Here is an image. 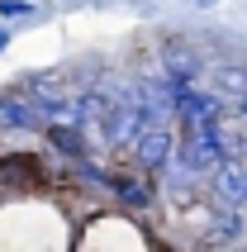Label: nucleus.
Segmentation results:
<instances>
[{
    "label": "nucleus",
    "mask_w": 247,
    "mask_h": 252,
    "mask_svg": "<svg viewBox=\"0 0 247 252\" xmlns=\"http://www.w3.org/2000/svg\"><path fill=\"white\" fill-rule=\"evenodd\" d=\"M219 195L228 205H247V162H223L219 167Z\"/></svg>",
    "instance_id": "obj_4"
},
{
    "label": "nucleus",
    "mask_w": 247,
    "mask_h": 252,
    "mask_svg": "<svg viewBox=\"0 0 247 252\" xmlns=\"http://www.w3.org/2000/svg\"><path fill=\"white\" fill-rule=\"evenodd\" d=\"M38 114L24 100V91H0V128H33Z\"/></svg>",
    "instance_id": "obj_3"
},
{
    "label": "nucleus",
    "mask_w": 247,
    "mask_h": 252,
    "mask_svg": "<svg viewBox=\"0 0 247 252\" xmlns=\"http://www.w3.org/2000/svg\"><path fill=\"white\" fill-rule=\"evenodd\" d=\"M195 5H219V0H195Z\"/></svg>",
    "instance_id": "obj_9"
},
{
    "label": "nucleus",
    "mask_w": 247,
    "mask_h": 252,
    "mask_svg": "<svg viewBox=\"0 0 247 252\" xmlns=\"http://www.w3.org/2000/svg\"><path fill=\"white\" fill-rule=\"evenodd\" d=\"M5 43H10V38H5V33H0V48H5Z\"/></svg>",
    "instance_id": "obj_10"
},
{
    "label": "nucleus",
    "mask_w": 247,
    "mask_h": 252,
    "mask_svg": "<svg viewBox=\"0 0 247 252\" xmlns=\"http://www.w3.org/2000/svg\"><path fill=\"white\" fill-rule=\"evenodd\" d=\"M166 67H171V76H185L190 81L195 76V57L181 48V43H166Z\"/></svg>",
    "instance_id": "obj_6"
},
{
    "label": "nucleus",
    "mask_w": 247,
    "mask_h": 252,
    "mask_svg": "<svg viewBox=\"0 0 247 252\" xmlns=\"http://www.w3.org/2000/svg\"><path fill=\"white\" fill-rule=\"evenodd\" d=\"M219 86H223V91H228V95L238 100V110H243V119H247V71L223 67V71H219Z\"/></svg>",
    "instance_id": "obj_5"
},
{
    "label": "nucleus",
    "mask_w": 247,
    "mask_h": 252,
    "mask_svg": "<svg viewBox=\"0 0 247 252\" xmlns=\"http://www.w3.org/2000/svg\"><path fill=\"white\" fill-rule=\"evenodd\" d=\"M114 186H119V195L128 200L133 210H148V200H152V190H148V186H138V181H114Z\"/></svg>",
    "instance_id": "obj_7"
},
{
    "label": "nucleus",
    "mask_w": 247,
    "mask_h": 252,
    "mask_svg": "<svg viewBox=\"0 0 247 252\" xmlns=\"http://www.w3.org/2000/svg\"><path fill=\"white\" fill-rule=\"evenodd\" d=\"M128 143L138 148V157H143L148 167H162L166 157H171V128H166V119H143Z\"/></svg>",
    "instance_id": "obj_2"
},
{
    "label": "nucleus",
    "mask_w": 247,
    "mask_h": 252,
    "mask_svg": "<svg viewBox=\"0 0 247 252\" xmlns=\"http://www.w3.org/2000/svg\"><path fill=\"white\" fill-rule=\"evenodd\" d=\"M29 10H33L29 0H0V14H5V19H10V14L19 19V14H29Z\"/></svg>",
    "instance_id": "obj_8"
},
{
    "label": "nucleus",
    "mask_w": 247,
    "mask_h": 252,
    "mask_svg": "<svg viewBox=\"0 0 247 252\" xmlns=\"http://www.w3.org/2000/svg\"><path fill=\"white\" fill-rule=\"evenodd\" d=\"M223 157V143H219V124H205V128H190V138L181 143V162L185 171H214Z\"/></svg>",
    "instance_id": "obj_1"
}]
</instances>
